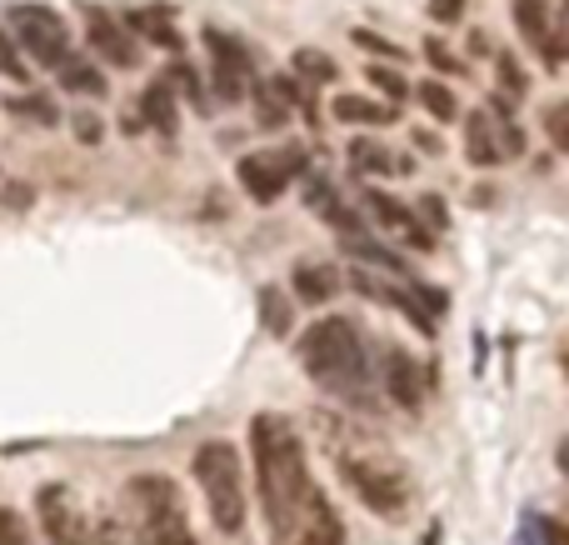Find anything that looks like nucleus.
Segmentation results:
<instances>
[{
    "label": "nucleus",
    "instance_id": "nucleus-31",
    "mask_svg": "<svg viewBox=\"0 0 569 545\" xmlns=\"http://www.w3.org/2000/svg\"><path fill=\"white\" fill-rule=\"evenodd\" d=\"M465 6H470V0H430V16L435 20H460Z\"/></svg>",
    "mask_w": 569,
    "mask_h": 545
},
{
    "label": "nucleus",
    "instance_id": "nucleus-14",
    "mask_svg": "<svg viewBox=\"0 0 569 545\" xmlns=\"http://www.w3.org/2000/svg\"><path fill=\"white\" fill-rule=\"evenodd\" d=\"M465 156H470L475 166H495V160H505L495 110H470V120H465Z\"/></svg>",
    "mask_w": 569,
    "mask_h": 545
},
{
    "label": "nucleus",
    "instance_id": "nucleus-19",
    "mask_svg": "<svg viewBox=\"0 0 569 545\" xmlns=\"http://www.w3.org/2000/svg\"><path fill=\"white\" fill-rule=\"evenodd\" d=\"M330 110L345 126H390L395 120V106H380V100H365V96H335Z\"/></svg>",
    "mask_w": 569,
    "mask_h": 545
},
{
    "label": "nucleus",
    "instance_id": "nucleus-8",
    "mask_svg": "<svg viewBox=\"0 0 569 545\" xmlns=\"http://www.w3.org/2000/svg\"><path fill=\"white\" fill-rule=\"evenodd\" d=\"M206 50H210V76H216V90L220 100H246L250 90V50L240 46L236 36H226V30H206Z\"/></svg>",
    "mask_w": 569,
    "mask_h": 545
},
{
    "label": "nucleus",
    "instance_id": "nucleus-37",
    "mask_svg": "<svg viewBox=\"0 0 569 545\" xmlns=\"http://www.w3.org/2000/svg\"><path fill=\"white\" fill-rule=\"evenodd\" d=\"M545 545H565V526H560V521H545Z\"/></svg>",
    "mask_w": 569,
    "mask_h": 545
},
{
    "label": "nucleus",
    "instance_id": "nucleus-18",
    "mask_svg": "<svg viewBox=\"0 0 569 545\" xmlns=\"http://www.w3.org/2000/svg\"><path fill=\"white\" fill-rule=\"evenodd\" d=\"M56 80H60V90H76V96H106V76L86 56H76V50L56 66Z\"/></svg>",
    "mask_w": 569,
    "mask_h": 545
},
{
    "label": "nucleus",
    "instance_id": "nucleus-7",
    "mask_svg": "<svg viewBox=\"0 0 569 545\" xmlns=\"http://www.w3.org/2000/svg\"><path fill=\"white\" fill-rule=\"evenodd\" d=\"M36 511L46 526V545H90V521L70 486H40Z\"/></svg>",
    "mask_w": 569,
    "mask_h": 545
},
{
    "label": "nucleus",
    "instance_id": "nucleus-11",
    "mask_svg": "<svg viewBox=\"0 0 569 545\" xmlns=\"http://www.w3.org/2000/svg\"><path fill=\"white\" fill-rule=\"evenodd\" d=\"M515 26L530 40V50H540L545 66L550 70L565 66V40H560V26H555V10L545 0H515Z\"/></svg>",
    "mask_w": 569,
    "mask_h": 545
},
{
    "label": "nucleus",
    "instance_id": "nucleus-2",
    "mask_svg": "<svg viewBox=\"0 0 569 545\" xmlns=\"http://www.w3.org/2000/svg\"><path fill=\"white\" fill-rule=\"evenodd\" d=\"M300 360H305L315 386L340 396V400H365V390H370L365 340H360V330H355V320H345V316L315 320V326L300 336Z\"/></svg>",
    "mask_w": 569,
    "mask_h": 545
},
{
    "label": "nucleus",
    "instance_id": "nucleus-5",
    "mask_svg": "<svg viewBox=\"0 0 569 545\" xmlns=\"http://www.w3.org/2000/svg\"><path fill=\"white\" fill-rule=\"evenodd\" d=\"M126 490L136 506V545H196L170 476H136Z\"/></svg>",
    "mask_w": 569,
    "mask_h": 545
},
{
    "label": "nucleus",
    "instance_id": "nucleus-9",
    "mask_svg": "<svg viewBox=\"0 0 569 545\" xmlns=\"http://www.w3.org/2000/svg\"><path fill=\"white\" fill-rule=\"evenodd\" d=\"M300 170V150H256L240 160V186L256 200H276Z\"/></svg>",
    "mask_w": 569,
    "mask_h": 545
},
{
    "label": "nucleus",
    "instance_id": "nucleus-12",
    "mask_svg": "<svg viewBox=\"0 0 569 545\" xmlns=\"http://www.w3.org/2000/svg\"><path fill=\"white\" fill-rule=\"evenodd\" d=\"M385 390H390L395 406L415 410L425 400V370L405 350H385Z\"/></svg>",
    "mask_w": 569,
    "mask_h": 545
},
{
    "label": "nucleus",
    "instance_id": "nucleus-28",
    "mask_svg": "<svg viewBox=\"0 0 569 545\" xmlns=\"http://www.w3.org/2000/svg\"><path fill=\"white\" fill-rule=\"evenodd\" d=\"M0 545H30L20 516H16V511H6V506H0Z\"/></svg>",
    "mask_w": 569,
    "mask_h": 545
},
{
    "label": "nucleus",
    "instance_id": "nucleus-15",
    "mask_svg": "<svg viewBox=\"0 0 569 545\" xmlns=\"http://www.w3.org/2000/svg\"><path fill=\"white\" fill-rule=\"evenodd\" d=\"M256 96V116H260V126H280V120H290V110L300 106V86L295 80H284V76H270L260 90H250Z\"/></svg>",
    "mask_w": 569,
    "mask_h": 545
},
{
    "label": "nucleus",
    "instance_id": "nucleus-35",
    "mask_svg": "<svg viewBox=\"0 0 569 545\" xmlns=\"http://www.w3.org/2000/svg\"><path fill=\"white\" fill-rule=\"evenodd\" d=\"M10 110H26V116H40V120H46V126H50V120H56V110H50V106H40V100H16V106H10Z\"/></svg>",
    "mask_w": 569,
    "mask_h": 545
},
{
    "label": "nucleus",
    "instance_id": "nucleus-27",
    "mask_svg": "<svg viewBox=\"0 0 569 545\" xmlns=\"http://www.w3.org/2000/svg\"><path fill=\"white\" fill-rule=\"evenodd\" d=\"M365 76H370V86H380V90H385V96H390V100H405V90H410V86H405L400 76H395V70H380V66H370V70H365Z\"/></svg>",
    "mask_w": 569,
    "mask_h": 545
},
{
    "label": "nucleus",
    "instance_id": "nucleus-30",
    "mask_svg": "<svg viewBox=\"0 0 569 545\" xmlns=\"http://www.w3.org/2000/svg\"><path fill=\"white\" fill-rule=\"evenodd\" d=\"M425 56H430V66H435V70H450V76H460V60H455L450 50L440 46V40H430V46H425Z\"/></svg>",
    "mask_w": 569,
    "mask_h": 545
},
{
    "label": "nucleus",
    "instance_id": "nucleus-1",
    "mask_svg": "<svg viewBox=\"0 0 569 545\" xmlns=\"http://www.w3.org/2000/svg\"><path fill=\"white\" fill-rule=\"evenodd\" d=\"M250 456H256V490L270 521V545H345V521L315 486L290 420L256 416Z\"/></svg>",
    "mask_w": 569,
    "mask_h": 545
},
{
    "label": "nucleus",
    "instance_id": "nucleus-26",
    "mask_svg": "<svg viewBox=\"0 0 569 545\" xmlns=\"http://www.w3.org/2000/svg\"><path fill=\"white\" fill-rule=\"evenodd\" d=\"M355 46H365V50H375V56H385V60H405L410 50H400V46H390L385 36H370V30H355Z\"/></svg>",
    "mask_w": 569,
    "mask_h": 545
},
{
    "label": "nucleus",
    "instance_id": "nucleus-10",
    "mask_svg": "<svg viewBox=\"0 0 569 545\" xmlns=\"http://www.w3.org/2000/svg\"><path fill=\"white\" fill-rule=\"evenodd\" d=\"M86 46L96 50L106 66H116V70H130L140 60V50H136V36H130L126 26H120L110 10H100V6H90L86 10Z\"/></svg>",
    "mask_w": 569,
    "mask_h": 545
},
{
    "label": "nucleus",
    "instance_id": "nucleus-33",
    "mask_svg": "<svg viewBox=\"0 0 569 545\" xmlns=\"http://www.w3.org/2000/svg\"><path fill=\"white\" fill-rule=\"evenodd\" d=\"M6 70H10V76H26V70H20V60H16V50H10V40H6V30H0V76H6Z\"/></svg>",
    "mask_w": 569,
    "mask_h": 545
},
{
    "label": "nucleus",
    "instance_id": "nucleus-22",
    "mask_svg": "<svg viewBox=\"0 0 569 545\" xmlns=\"http://www.w3.org/2000/svg\"><path fill=\"white\" fill-rule=\"evenodd\" d=\"M415 96H420V106L430 110L435 120H455V116H460V100H455V90H450V86H440V80H425V86L415 90Z\"/></svg>",
    "mask_w": 569,
    "mask_h": 545
},
{
    "label": "nucleus",
    "instance_id": "nucleus-16",
    "mask_svg": "<svg viewBox=\"0 0 569 545\" xmlns=\"http://www.w3.org/2000/svg\"><path fill=\"white\" fill-rule=\"evenodd\" d=\"M295 290H300L305 306H325V300L340 290V270L330 260H300L295 266Z\"/></svg>",
    "mask_w": 569,
    "mask_h": 545
},
{
    "label": "nucleus",
    "instance_id": "nucleus-23",
    "mask_svg": "<svg viewBox=\"0 0 569 545\" xmlns=\"http://www.w3.org/2000/svg\"><path fill=\"white\" fill-rule=\"evenodd\" d=\"M260 316H266L270 336H290V306H284V296H280L276 286L260 290Z\"/></svg>",
    "mask_w": 569,
    "mask_h": 545
},
{
    "label": "nucleus",
    "instance_id": "nucleus-20",
    "mask_svg": "<svg viewBox=\"0 0 569 545\" xmlns=\"http://www.w3.org/2000/svg\"><path fill=\"white\" fill-rule=\"evenodd\" d=\"M140 120H150L156 130H176V86L170 80H150L146 96H140Z\"/></svg>",
    "mask_w": 569,
    "mask_h": 545
},
{
    "label": "nucleus",
    "instance_id": "nucleus-13",
    "mask_svg": "<svg viewBox=\"0 0 569 545\" xmlns=\"http://www.w3.org/2000/svg\"><path fill=\"white\" fill-rule=\"evenodd\" d=\"M120 26L130 30V36H146L150 46H166V50H186V40H180V30H176V20H170V10L166 6H140V10H130Z\"/></svg>",
    "mask_w": 569,
    "mask_h": 545
},
{
    "label": "nucleus",
    "instance_id": "nucleus-34",
    "mask_svg": "<svg viewBox=\"0 0 569 545\" xmlns=\"http://www.w3.org/2000/svg\"><path fill=\"white\" fill-rule=\"evenodd\" d=\"M76 136L96 146V140H100V120H96V116H76Z\"/></svg>",
    "mask_w": 569,
    "mask_h": 545
},
{
    "label": "nucleus",
    "instance_id": "nucleus-36",
    "mask_svg": "<svg viewBox=\"0 0 569 545\" xmlns=\"http://www.w3.org/2000/svg\"><path fill=\"white\" fill-rule=\"evenodd\" d=\"M425 220H430V226H445V206H440V196H425Z\"/></svg>",
    "mask_w": 569,
    "mask_h": 545
},
{
    "label": "nucleus",
    "instance_id": "nucleus-17",
    "mask_svg": "<svg viewBox=\"0 0 569 545\" xmlns=\"http://www.w3.org/2000/svg\"><path fill=\"white\" fill-rule=\"evenodd\" d=\"M370 210H375V220H380V226L400 230L405 240H415L420 250H430V236L420 230V220H415V210H410V206H400V200L385 196V190H370Z\"/></svg>",
    "mask_w": 569,
    "mask_h": 545
},
{
    "label": "nucleus",
    "instance_id": "nucleus-25",
    "mask_svg": "<svg viewBox=\"0 0 569 545\" xmlns=\"http://www.w3.org/2000/svg\"><path fill=\"white\" fill-rule=\"evenodd\" d=\"M295 70H300L305 80H320V86L335 80V60L320 56V50H295Z\"/></svg>",
    "mask_w": 569,
    "mask_h": 545
},
{
    "label": "nucleus",
    "instance_id": "nucleus-3",
    "mask_svg": "<svg viewBox=\"0 0 569 545\" xmlns=\"http://www.w3.org/2000/svg\"><path fill=\"white\" fill-rule=\"evenodd\" d=\"M196 486L206 496L210 526L220 536H240V526H246V460L230 440H206L196 450Z\"/></svg>",
    "mask_w": 569,
    "mask_h": 545
},
{
    "label": "nucleus",
    "instance_id": "nucleus-6",
    "mask_svg": "<svg viewBox=\"0 0 569 545\" xmlns=\"http://www.w3.org/2000/svg\"><path fill=\"white\" fill-rule=\"evenodd\" d=\"M10 30H16L20 50H30V56H36L40 66H50V70L70 56L66 20H60L56 10H46V6H10Z\"/></svg>",
    "mask_w": 569,
    "mask_h": 545
},
{
    "label": "nucleus",
    "instance_id": "nucleus-32",
    "mask_svg": "<svg viewBox=\"0 0 569 545\" xmlns=\"http://www.w3.org/2000/svg\"><path fill=\"white\" fill-rule=\"evenodd\" d=\"M90 536H100V545H126V541H130V531L120 526V521H106V526L90 531Z\"/></svg>",
    "mask_w": 569,
    "mask_h": 545
},
{
    "label": "nucleus",
    "instance_id": "nucleus-4",
    "mask_svg": "<svg viewBox=\"0 0 569 545\" xmlns=\"http://www.w3.org/2000/svg\"><path fill=\"white\" fill-rule=\"evenodd\" d=\"M340 476H345V486L355 490V501L385 521H400L415 501V486H410V476H405V466L390 456H380V450L340 456Z\"/></svg>",
    "mask_w": 569,
    "mask_h": 545
},
{
    "label": "nucleus",
    "instance_id": "nucleus-29",
    "mask_svg": "<svg viewBox=\"0 0 569 545\" xmlns=\"http://www.w3.org/2000/svg\"><path fill=\"white\" fill-rule=\"evenodd\" d=\"M545 126H550V140H555V146H569V130H565V100H555V106L550 110H545Z\"/></svg>",
    "mask_w": 569,
    "mask_h": 545
},
{
    "label": "nucleus",
    "instance_id": "nucleus-21",
    "mask_svg": "<svg viewBox=\"0 0 569 545\" xmlns=\"http://www.w3.org/2000/svg\"><path fill=\"white\" fill-rule=\"evenodd\" d=\"M495 76H500L505 100L530 96V80H525V70H520V60H515V50H495Z\"/></svg>",
    "mask_w": 569,
    "mask_h": 545
},
{
    "label": "nucleus",
    "instance_id": "nucleus-24",
    "mask_svg": "<svg viewBox=\"0 0 569 545\" xmlns=\"http://www.w3.org/2000/svg\"><path fill=\"white\" fill-rule=\"evenodd\" d=\"M350 160L360 170H370V176H385V170H395V156L385 146H375V140H355L350 146Z\"/></svg>",
    "mask_w": 569,
    "mask_h": 545
}]
</instances>
